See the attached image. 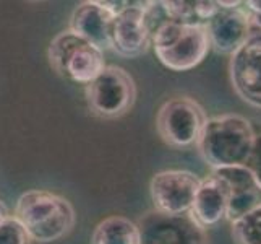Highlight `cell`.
<instances>
[{"label":"cell","mask_w":261,"mask_h":244,"mask_svg":"<svg viewBox=\"0 0 261 244\" xmlns=\"http://www.w3.org/2000/svg\"><path fill=\"white\" fill-rule=\"evenodd\" d=\"M256 134L247 117L221 114L208 117L196 147L213 169L245 165Z\"/></svg>","instance_id":"2"},{"label":"cell","mask_w":261,"mask_h":244,"mask_svg":"<svg viewBox=\"0 0 261 244\" xmlns=\"http://www.w3.org/2000/svg\"><path fill=\"white\" fill-rule=\"evenodd\" d=\"M91 244H141L140 230L125 216H107L94 228Z\"/></svg>","instance_id":"16"},{"label":"cell","mask_w":261,"mask_h":244,"mask_svg":"<svg viewBox=\"0 0 261 244\" xmlns=\"http://www.w3.org/2000/svg\"><path fill=\"white\" fill-rule=\"evenodd\" d=\"M213 173L218 174L229 187L226 218L230 223L261 205V187L245 165L213 169Z\"/></svg>","instance_id":"12"},{"label":"cell","mask_w":261,"mask_h":244,"mask_svg":"<svg viewBox=\"0 0 261 244\" xmlns=\"http://www.w3.org/2000/svg\"><path fill=\"white\" fill-rule=\"evenodd\" d=\"M229 187L218 174H208L201 179L190 215L192 220L204 231L219 225L227 215Z\"/></svg>","instance_id":"14"},{"label":"cell","mask_w":261,"mask_h":244,"mask_svg":"<svg viewBox=\"0 0 261 244\" xmlns=\"http://www.w3.org/2000/svg\"><path fill=\"white\" fill-rule=\"evenodd\" d=\"M159 2L125 0V7L114 16L111 49L122 57L135 59L146 54L151 46V13Z\"/></svg>","instance_id":"7"},{"label":"cell","mask_w":261,"mask_h":244,"mask_svg":"<svg viewBox=\"0 0 261 244\" xmlns=\"http://www.w3.org/2000/svg\"><path fill=\"white\" fill-rule=\"evenodd\" d=\"M141 244H208L206 231L190 215H164L151 210L138 220Z\"/></svg>","instance_id":"9"},{"label":"cell","mask_w":261,"mask_h":244,"mask_svg":"<svg viewBox=\"0 0 261 244\" xmlns=\"http://www.w3.org/2000/svg\"><path fill=\"white\" fill-rule=\"evenodd\" d=\"M50 67L73 83L88 85L106 69L104 52L70 30L60 31L49 44Z\"/></svg>","instance_id":"4"},{"label":"cell","mask_w":261,"mask_h":244,"mask_svg":"<svg viewBox=\"0 0 261 244\" xmlns=\"http://www.w3.org/2000/svg\"><path fill=\"white\" fill-rule=\"evenodd\" d=\"M15 218L31 241L54 242L75 228V209L65 197L44 189H33L20 195L15 205Z\"/></svg>","instance_id":"1"},{"label":"cell","mask_w":261,"mask_h":244,"mask_svg":"<svg viewBox=\"0 0 261 244\" xmlns=\"http://www.w3.org/2000/svg\"><path fill=\"white\" fill-rule=\"evenodd\" d=\"M8 216H10V213H8V207L0 201V223L5 221Z\"/></svg>","instance_id":"21"},{"label":"cell","mask_w":261,"mask_h":244,"mask_svg":"<svg viewBox=\"0 0 261 244\" xmlns=\"http://www.w3.org/2000/svg\"><path fill=\"white\" fill-rule=\"evenodd\" d=\"M206 31L211 49L232 56L253 31V15L245 7V2L233 8L219 7L218 13L206 23Z\"/></svg>","instance_id":"11"},{"label":"cell","mask_w":261,"mask_h":244,"mask_svg":"<svg viewBox=\"0 0 261 244\" xmlns=\"http://www.w3.org/2000/svg\"><path fill=\"white\" fill-rule=\"evenodd\" d=\"M230 225L236 244H261V205Z\"/></svg>","instance_id":"17"},{"label":"cell","mask_w":261,"mask_h":244,"mask_svg":"<svg viewBox=\"0 0 261 244\" xmlns=\"http://www.w3.org/2000/svg\"><path fill=\"white\" fill-rule=\"evenodd\" d=\"M206 121L208 116L200 103L190 96H175L159 107L156 129L169 147L184 150L196 145Z\"/></svg>","instance_id":"6"},{"label":"cell","mask_w":261,"mask_h":244,"mask_svg":"<svg viewBox=\"0 0 261 244\" xmlns=\"http://www.w3.org/2000/svg\"><path fill=\"white\" fill-rule=\"evenodd\" d=\"M245 166L250 169V173L253 174V178L261 187V134H256L253 148L250 151V157L245 163Z\"/></svg>","instance_id":"19"},{"label":"cell","mask_w":261,"mask_h":244,"mask_svg":"<svg viewBox=\"0 0 261 244\" xmlns=\"http://www.w3.org/2000/svg\"><path fill=\"white\" fill-rule=\"evenodd\" d=\"M245 7L253 15L261 16V0H248V2H245Z\"/></svg>","instance_id":"20"},{"label":"cell","mask_w":261,"mask_h":244,"mask_svg":"<svg viewBox=\"0 0 261 244\" xmlns=\"http://www.w3.org/2000/svg\"><path fill=\"white\" fill-rule=\"evenodd\" d=\"M30 236L13 215L0 223V244H30Z\"/></svg>","instance_id":"18"},{"label":"cell","mask_w":261,"mask_h":244,"mask_svg":"<svg viewBox=\"0 0 261 244\" xmlns=\"http://www.w3.org/2000/svg\"><path fill=\"white\" fill-rule=\"evenodd\" d=\"M114 13L101 0H86L78 4L70 16V31L94 44L102 52L111 49V31Z\"/></svg>","instance_id":"13"},{"label":"cell","mask_w":261,"mask_h":244,"mask_svg":"<svg viewBox=\"0 0 261 244\" xmlns=\"http://www.w3.org/2000/svg\"><path fill=\"white\" fill-rule=\"evenodd\" d=\"M201 179L192 171L166 169L156 173L149 183L154 210L164 215H188Z\"/></svg>","instance_id":"8"},{"label":"cell","mask_w":261,"mask_h":244,"mask_svg":"<svg viewBox=\"0 0 261 244\" xmlns=\"http://www.w3.org/2000/svg\"><path fill=\"white\" fill-rule=\"evenodd\" d=\"M167 20L182 25H204L218 13L219 5L213 0H166L159 2Z\"/></svg>","instance_id":"15"},{"label":"cell","mask_w":261,"mask_h":244,"mask_svg":"<svg viewBox=\"0 0 261 244\" xmlns=\"http://www.w3.org/2000/svg\"><path fill=\"white\" fill-rule=\"evenodd\" d=\"M229 72L236 93L261 109V31L255 26L250 38L230 56Z\"/></svg>","instance_id":"10"},{"label":"cell","mask_w":261,"mask_h":244,"mask_svg":"<svg viewBox=\"0 0 261 244\" xmlns=\"http://www.w3.org/2000/svg\"><path fill=\"white\" fill-rule=\"evenodd\" d=\"M86 99L94 116L101 119H119L137 101V85L125 69L106 65L101 74L86 85Z\"/></svg>","instance_id":"5"},{"label":"cell","mask_w":261,"mask_h":244,"mask_svg":"<svg viewBox=\"0 0 261 244\" xmlns=\"http://www.w3.org/2000/svg\"><path fill=\"white\" fill-rule=\"evenodd\" d=\"M151 44L158 60L174 72L198 67L211 49L204 25H182L167 18L152 30Z\"/></svg>","instance_id":"3"}]
</instances>
